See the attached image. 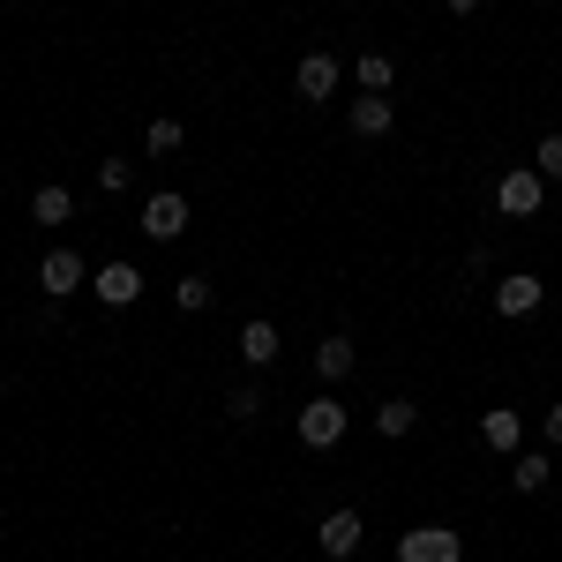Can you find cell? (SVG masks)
I'll use <instances>...</instances> for the list:
<instances>
[{"instance_id": "cell-7", "label": "cell", "mask_w": 562, "mask_h": 562, "mask_svg": "<svg viewBox=\"0 0 562 562\" xmlns=\"http://www.w3.org/2000/svg\"><path fill=\"white\" fill-rule=\"evenodd\" d=\"M540 301H548V285H540L532 270H510V278L495 285V307H503V315H532Z\"/></svg>"}, {"instance_id": "cell-11", "label": "cell", "mask_w": 562, "mask_h": 562, "mask_svg": "<svg viewBox=\"0 0 562 562\" xmlns=\"http://www.w3.org/2000/svg\"><path fill=\"white\" fill-rule=\"evenodd\" d=\"M390 121H397V105H390V98H375V90L352 105V135H390Z\"/></svg>"}, {"instance_id": "cell-18", "label": "cell", "mask_w": 562, "mask_h": 562, "mask_svg": "<svg viewBox=\"0 0 562 562\" xmlns=\"http://www.w3.org/2000/svg\"><path fill=\"white\" fill-rule=\"evenodd\" d=\"M211 293H217V285H203V270H188V278L173 285V301L188 307V315H203V307H211Z\"/></svg>"}, {"instance_id": "cell-8", "label": "cell", "mask_w": 562, "mask_h": 562, "mask_svg": "<svg viewBox=\"0 0 562 562\" xmlns=\"http://www.w3.org/2000/svg\"><path fill=\"white\" fill-rule=\"evenodd\" d=\"M38 285L53 293V301H60V293H76V285H83V256H76V248H53V256L38 262Z\"/></svg>"}, {"instance_id": "cell-16", "label": "cell", "mask_w": 562, "mask_h": 562, "mask_svg": "<svg viewBox=\"0 0 562 562\" xmlns=\"http://www.w3.org/2000/svg\"><path fill=\"white\" fill-rule=\"evenodd\" d=\"M68 211H76L68 188H38V195H31V217H38V225H68Z\"/></svg>"}, {"instance_id": "cell-22", "label": "cell", "mask_w": 562, "mask_h": 562, "mask_svg": "<svg viewBox=\"0 0 562 562\" xmlns=\"http://www.w3.org/2000/svg\"><path fill=\"white\" fill-rule=\"evenodd\" d=\"M98 180H105V188L121 195V188H128V180H135V166H128V158H105V166H98Z\"/></svg>"}, {"instance_id": "cell-20", "label": "cell", "mask_w": 562, "mask_h": 562, "mask_svg": "<svg viewBox=\"0 0 562 562\" xmlns=\"http://www.w3.org/2000/svg\"><path fill=\"white\" fill-rule=\"evenodd\" d=\"M532 173H540V180H562V135H540V150H532Z\"/></svg>"}, {"instance_id": "cell-6", "label": "cell", "mask_w": 562, "mask_h": 562, "mask_svg": "<svg viewBox=\"0 0 562 562\" xmlns=\"http://www.w3.org/2000/svg\"><path fill=\"white\" fill-rule=\"evenodd\" d=\"M90 293H98L105 307H135V293H143V270H135V262H105V270L90 278Z\"/></svg>"}, {"instance_id": "cell-5", "label": "cell", "mask_w": 562, "mask_h": 562, "mask_svg": "<svg viewBox=\"0 0 562 562\" xmlns=\"http://www.w3.org/2000/svg\"><path fill=\"white\" fill-rule=\"evenodd\" d=\"M540 188H548V180L532 173V166H518V173L495 180V203H503L510 217H532V211H540Z\"/></svg>"}, {"instance_id": "cell-23", "label": "cell", "mask_w": 562, "mask_h": 562, "mask_svg": "<svg viewBox=\"0 0 562 562\" xmlns=\"http://www.w3.org/2000/svg\"><path fill=\"white\" fill-rule=\"evenodd\" d=\"M540 428H548V442H562V405H548V420H540Z\"/></svg>"}, {"instance_id": "cell-1", "label": "cell", "mask_w": 562, "mask_h": 562, "mask_svg": "<svg viewBox=\"0 0 562 562\" xmlns=\"http://www.w3.org/2000/svg\"><path fill=\"white\" fill-rule=\"evenodd\" d=\"M397 562H465V540H458L450 525H413V532L397 540Z\"/></svg>"}, {"instance_id": "cell-3", "label": "cell", "mask_w": 562, "mask_h": 562, "mask_svg": "<svg viewBox=\"0 0 562 562\" xmlns=\"http://www.w3.org/2000/svg\"><path fill=\"white\" fill-rule=\"evenodd\" d=\"M293 90H301L307 105H330V98H338V60H330V53H307L301 68H293Z\"/></svg>"}, {"instance_id": "cell-15", "label": "cell", "mask_w": 562, "mask_h": 562, "mask_svg": "<svg viewBox=\"0 0 562 562\" xmlns=\"http://www.w3.org/2000/svg\"><path fill=\"white\" fill-rule=\"evenodd\" d=\"M413 420H420V405L413 397H390V405H375V428L397 442V435H413Z\"/></svg>"}, {"instance_id": "cell-2", "label": "cell", "mask_w": 562, "mask_h": 562, "mask_svg": "<svg viewBox=\"0 0 562 562\" xmlns=\"http://www.w3.org/2000/svg\"><path fill=\"white\" fill-rule=\"evenodd\" d=\"M301 442L307 450H338V442H346V405H338V397L301 405Z\"/></svg>"}, {"instance_id": "cell-13", "label": "cell", "mask_w": 562, "mask_h": 562, "mask_svg": "<svg viewBox=\"0 0 562 562\" xmlns=\"http://www.w3.org/2000/svg\"><path fill=\"white\" fill-rule=\"evenodd\" d=\"M352 76H360V90H375V98H390V83H397L390 53H360V60H352Z\"/></svg>"}, {"instance_id": "cell-10", "label": "cell", "mask_w": 562, "mask_h": 562, "mask_svg": "<svg viewBox=\"0 0 562 562\" xmlns=\"http://www.w3.org/2000/svg\"><path fill=\"white\" fill-rule=\"evenodd\" d=\"M352 548H360V510H330V518H323V555L346 562Z\"/></svg>"}, {"instance_id": "cell-4", "label": "cell", "mask_w": 562, "mask_h": 562, "mask_svg": "<svg viewBox=\"0 0 562 562\" xmlns=\"http://www.w3.org/2000/svg\"><path fill=\"white\" fill-rule=\"evenodd\" d=\"M143 233H150V240H180V233H188V195H173V188L150 195V203H143Z\"/></svg>"}, {"instance_id": "cell-12", "label": "cell", "mask_w": 562, "mask_h": 562, "mask_svg": "<svg viewBox=\"0 0 562 562\" xmlns=\"http://www.w3.org/2000/svg\"><path fill=\"white\" fill-rule=\"evenodd\" d=\"M315 375H323V383H346L352 375V338H323V346H315Z\"/></svg>"}, {"instance_id": "cell-24", "label": "cell", "mask_w": 562, "mask_h": 562, "mask_svg": "<svg viewBox=\"0 0 562 562\" xmlns=\"http://www.w3.org/2000/svg\"><path fill=\"white\" fill-rule=\"evenodd\" d=\"M442 8H450V15H473V8H480V0H442Z\"/></svg>"}, {"instance_id": "cell-14", "label": "cell", "mask_w": 562, "mask_h": 562, "mask_svg": "<svg viewBox=\"0 0 562 562\" xmlns=\"http://www.w3.org/2000/svg\"><path fill=\"white\" fill-rule=\"evenodd\" d=\"M240 360H248V368H270V360H278V330H270V323H248V330H240Z\"/></svg>"}, {"instance_id": "cell-17", "label": "cell", "mask_w": 562, "mask_h": 562, "mask_svg": "<svg viewBox=\"0 0 562 562\" xmlns=\"http://www.w3.org/2000/svg\"><path fill=\"white\" fill-rule=\"evenodd\" d=\"M548 473H555V465H548L540 450H518V458H510V480H518L525 495H540V487H548Z\"/></svg>"}, {"instance_id": "cell-19", "label": "cell", "mask_w": 562, "mask_h": 562, "mask_svg": "<svg viewBox=\"0 0 562 562\" xmlns=\"http://www.w3.org/2000/svg\"><path fill=\"white\" fill-rule=\"evenodd\" d=\"M143 150H150V158H173L180 150V121H150V128H143Z\"/></svg>"}, {"instance_id": "cell-9", "label": "cell", "mask_w": 562, "mask_h": 562, "mask_svg": "<svg viewBox=\"0 0 562 562\" xmlns=\"http://www.w3.org/2000/svg\"><path fill=\"white\" fill-rule=\"evenodd\" d=\"M480 435H487V450H503V458H518V442H525V420L510 413V405H487V413H480Z\"/></svg>"}, {"instance_id": "cell-21", "label": "cell", "mask_w": 562, "mask_h": 562, "mask_svg": "<svg viewBox=\"0 0 562 562\" xmlns=\"http://www.w3.org/2000/svg\"><path fill=\"white\" fill-rule=\"evenodd\" d=\"M225 413H233V420H256V413H262V390H256V383H240L233 397H225Z\"/></svg>"}]
</instances>
